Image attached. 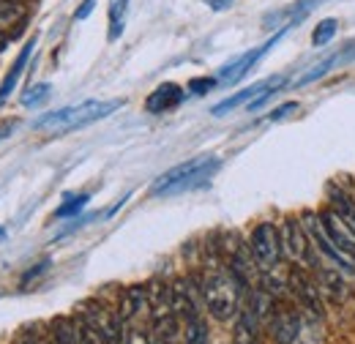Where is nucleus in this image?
I'll return each mask as SVG.
<instances>
[{
    "mask_svg": "<svg viewBox=\"0 0 355 344\" xmlns=\"http://www.w3.org/2000/svg\"><path fill=\"white\" fill-rule=\"evenodd\" d=\"M200 290H202V301L205 309L216 317V320H230L232 314L241 311V290L243 284L235 279V273L222 265V262H211L205 276L200 279Z\"/></svg>",
    "mask_w": 355,
    "mask_h": 344,
    "instance_id": "obj_1",
    "label": "nucleus"
},
{
    "mask_svg": "<svg viewBox=\"0 0 355 344\" xmlns=\"http://www.w3.org/2000/svg\"><path fill=\"white\" fill-rule=\"evenodd\" d=\"M219 167H222V162L216 156H194L173 170H167L164 175H159L156 183L150 186V194L153 197H175L183 191H191V189L208 183Z\"/></svg>",
    "mask_w": 355,
    "mask_h": 344,
    "instance_id": "obj_2",
    "label": "nucleus"
},
{
    "mask_svg": "<svg viewBox=\"0 0 355 344\" xmlns=\"http://www.w3.org/2000/svg\"><path fill=\"white\" fill-rule=\"evenodd\" d=\"M121 107H123L121 98H112V101H83V104H74V107H63V110L46 112L44 118L36 121V129L52 131V134L83 129V126H88V123H96V121L112 115V112L121 110Z\"/></svg>",
    "mask_w": 355,
    "mask_h": 344,
    "instance_id": "obj_3",
    "label": "nucleus"
},
{
    "mask_svg": "<svg viewBox=\"0 0 355 344\" xmlns=\"http://www.w3.org/2000/svg\"><path fill=\"white\" fill-rule=\"evenodd\" d=\"M249 252H252L260 270H276L279 259L284 257L279 227L270 224V221H260L249 235Z\"/></svg>",
    "mask_w": 355,
    "mask_h": 344,
    "instance_id": "obj_4",
    "label": "nucleus"
},
{
    "mask_svg": "<svg viewBox=\"0 0 355 344\" xmlns=\"http://www.w3.org/2000/svg\"><path fill=\"white\" fill-rule=\"evenodd\" d=\"M284 31H287V28H282V31H279L276 36H270V39H268L266 44H260V46H254V49L243 52L241 58H235L232 63H227L224 69H219V77H216V80H219L222 85H235L238 80H243V77H246V74H249V71H252V69H254V66L260 63V58L270 52V46H276V44L282 42Z\"/></svg>",
    "mask_w": 355,
    "mask_h": 344,
    "instance_id": "obj_5",
    "label": "nucleus"
},
{
    "mask_svg": "<svg viewBox=\"0 0 355 344\" xmlns=\"http://www.w3.org/2000/svg\"><path fill=\"white\" fill-rule=\"evenodd\" d=\"M279 235H282V252H284V257L298 262L301 268H309L311 246H309V235H306L304 224L295 221V218H284L282 227H279Z\"/></svg>",
    "mask_w": 355,
    "mask_h": 344,
    "instance_id": "obj_6",
    "label": "nucleus"
},
{
    "mask_svg": "<svg viewBox=\"0 0 355 344\" xmlns=\"http://www.w3.org/2000/svg\"><path fill=\"white\" fill-rule=\"evenodd\" d=\"M83 317L104 336L107 344H123V339H126V334H123V320H121L118 314H112L107 306H101V303H96V301H88L83 306Z\"/></svg>",
    "mask_w": 355,
    "mask_h": 344,
    "instance_id": "obj_7",
    "label": "nucleus"
},
{
    "mask_svg": "<svg viewBox=\"0 0 355 344\" xmlns=\"http://www.w3.org/2000/svg\"><path fill=\"white\" fill-rule=\"evenodd\" d=\"M284 83H287V77L284 74H276V77H268V80H263V83H257V85H249L243 87V90H238V93H232L230 98H224V101H219L211 112L216 115V118H222V115H227V112H232V110H238V107H249L252 101H257V98H263L268 90H276V87H284Z\"/></svg>",
    "mask_w": 355,
    "mask_h": 344,
    "instance_id": "obj_8",
    "label": "nucleus"
},
{
    "mask_svg": "<svg viewBox=\"0 0 355 344\" xmlns=\"http://www.w3.org/2000/svg\"><path fill=\"white\" fill-rule=\"evenodd\" d=\"M173 306H175V314L183 317V320L202 317L200 309L205 306V301H202L200 282H194V279H178L175 284H173Z\"/></svg>",
    "mask_w": 355,
    "mask_h": 344,
    "instance_id": "obj_9",
    "label": "nucleus"
},
{
    "mask_svg": "<svg viewBox=\"0 0 355 344\" xmlns=\"http://www.w3.org/2000/svg\"><path fill=\"white\" fill-rule=\"evenodd\" d=\"M290 287L304 309H309L311 314H322V290L301 265L290 273Z\"/></svg>",
    "mask_w": 355,
    "mask_h": 344,
    "instance_id": "obj_10",
    "label": "nucleus"
},
{
    "mask_svg": "<svg viewBox=\"0 0 355 344\" xmlns=\"http://www.w3.org/2000/svg\"><path fill=\"white\" fill-rule=\"evenodd\" d=\"M320 221H322V227H325L328 238L336 243V249H342V252H345V255L355 262V232H353V227H350V224H347L342 216L336 214L334 208L322 211Z\"/></svg>",
    "mask_w": 355,
    "mask_h": 344,
    "instance_id": "obj_11",
    "label": "nucleus"
},
{
    "mask_svg": "<svg viewBox=\"0 0 355 344\" xmlns=\"http://www.w3.org/2000/svg\"><path fill=\"white\" fill-rule=\"evenodd\" d=\"M301 334V317L293 309H279L270 317V336L276 344H293Z\"/></svg>",
    "mask_w": 355,
    "mask_h": 344,
    "instance_id": "obj_12",
    "label": "nucleus"
},
{
    "mask_svg": "<svg viewBox=\"0 0 355 344\" xmlns=\"http://www.w3.org/2000/svg\"><path fill=\"white\" fill-rule=\"evenodd\" d=\"M180 101H183V87L175 85V83H164L145 98V110L150 115H162V112L175 110Z\"/></svg>",
    "mask_w": 355,
    "mask_h": 344,
    "instance_id": "obj_13",
    "label": "nucleus"
},
{
    "mask_svg": "<svg viewBox=\"0 0 355 344\" xmlns=\"http://www.w3.org/2000/svg\"><path fill=\"white\" fill-rule=\"evenodd\" d=\"M148 298H150V317H153V325L156 322H164L170 317H178L175 306H173V287H167L164 282H153L148 287Z\"/></svg>",
    "mask_w": 355,
    "mask_h": 344,
    "instance_id": "obj_14",
    "label": "nucleus"
},
{
    "mask_svg": "<svg viewBox=\"0 0 355 344\" xmlns=\"http://www.w3.org/2000/svg\"><path fill=\"white\" fill-rule=\"evenodd\" d=\"M28 19V8L22 0H0V33L14 39Z\"/></svg>",
    "mask_w": 355,
    "mask_h": 344,
    "instance_id": "obj_15",
    "label": "nucleus"
},
{
    "mask_svg": "<svg viewBox=\"0 0 355 344\" xmlns=\"http://www.w3.org/2000/svg\"><path fill=\"white\" fill-rule=\"evenodd\" d=\"M355 58V42L353 44H347V46H342L339 52H334L331 58H325L322 63H317V66H311L309 71L298 80V87H304V85H309V83H314V80H320V77H325L328 71H334L336 66H345V63H350Z\"/></svg>",
    "mask_w": 355,
    "mask_h": 344,
    "instance_id": "obj_16",
    "label": "nucleus"
},
{
    "mask_svg": "<svg viewBox=\"0 0 355 344\" xmlns=\"http://www.w3.org/2000/svg\"><path fill=\"white\" fill-rule=\"evenodd\" d=\"M150 309V298H148V287L142 284H134L129 290L121 293V306H118V317L123 322H132L139 311Z\"/></svg>",
    "mask_w": 355,
    "mask_h": 344,
    "instance_id": "obj_17",
    "label": "nucleus"
},
{
    "mask_svg": "<svg viewBox=\"0 0 355 344\" xmlns=\"http://www.w3.org/2000/svg\"><path fill=\"white\" fill-rule=\"evenodd\" d=\"M36 42H39V36H33L31 42L22 46V52L17 55V60H14V66L8 69V74H6V80H3V85H0V107L8 101V96L14 93V87L19 83V77H22V71H25V66H28V60H31V55H33V49H36Z\"/></svg>",
    "mask_w": 355,
    "mask_h": 344,
    "instance_id": "obj_18",
    "label": "nucleus"
},
{
    "mask_svg": "<svg viewBox=\"0 0 355 344\" xmlns=\"http://www.w3.org/2000/svg\"><path fill=\"white\" fill-rule=\"evenodd\" d=\"M347 273H342L339 268H334L331 262L325 268H320V276H317V284L320 290L331 298V301H345L347 298Z\"/></svg>",
    "mask_w": 355,
    "mask_h": 344,
    "instance_id": "obj_19",
    "label": "nucleus"
},
{
    "mask_svg": "<svg viewBox=\"0 0 355 344\" xmlns=\"http://www.w3.org/2000/svg\"><path fill=\"white\" fill-rule=\"evenodd\" d=\"M257 328H260V317L254 314V309L252 306L241 309L235 317L232 344H257Z\"/></svg>",
    "mask_w": 355,
    "mask_h": 344,
    "instance_id": "obj_20",
    "label": "nucleus"
},
{
    "mask_svg": "<svg viewBox=\"0 0 355 344\" xmlns=\"http://www.w3.org/2000/svg\"><path fill=\"white\" fill-rule=\"evenodd\" d=\"M126 11H129V0H112L110 3V42L121 39V33L126 28Z\"/></svg>",
    "mask_w": 355,
    "mask_h": 344,
    "instance_id": "obj_21",
    "label": "nucleus"
},
{
    "mask_svg": "<svg viewBox=\"0 0 355 344\" xmlns=\"http://www.w3.org/2000/svg\"><path fill=\"white\" fill-rule=\"evenodd\" d=\"M52 334H55V344H80V325L74 320L58 317L52 322Z\"/></svg>",
    "mask_w": 355,
    "mask_h": 344,
    "instance_id": "obj_22",
    "label": "nucleus"
},
{
    "mask_svg": "<svg viewBox=\"0 0 355 344\" xmlns=\"http://www.w3.org/2000/svg\"><path fill=\"white\" fill-rule=\"evenodd\" d=\"M183 342L186 344H208V325H205V320H202V317L186 320Z\"/></svg>",
    "mask_w": 355,
    "mask_h": 344,
    "instance_id": "obj_23",
    "label": "nucleus"
},
{
    "mask_svg": "<svg viewBox=\"0 0 355 344\" xmlns=\"http://www.w3.org/2000/svg\"><path fill=\"white\" fill-rule=\"evenodd\" d=\"M88 205V194H66V203L55 211V218H69V216L80 214Z\"/></svg>",
    "mask_w": 355,
    "mask_h": 344,
    "instance_id": "obj_24",
    "label": "nucleus"
},
{
    "mask_svg": "<svg viewBox=\"0 0 355 344\" xmlns=\"http://www.w3.org/2000/svg\"><path fill=\"white\" fill-rule=\"evenodd\" d=\"M336 19H322L317 28H314V33H311V42H314V46H325V44L331 42L334 36H336Z\"/></svg>",
    "mask_w": 355,
    "mask_h": 344,
    "instance_id": "obj_25",
    "label": "nucleus"
},
{
    "mask_svg": "<svg viewBox=\"0 0 355 344\" xmlns=\"http://www.w3.org/2000/svg\"><path fill=\"white\" fill-rule=\"evenodd\" d=\"M49 90H52V87L46 85V83H39V85H31V87H28V93L22 96V104H25V107H39L42 101H46Z\"/></svg>",
    "mask_w": 355,
    "mask_h": 344,
    "instance_id": "obj_26",
    "label": "nucleus"
},
{
    "mask_svg": "<svg viewBox=\"0 0 355 344\" xmlns=\"http://www.w3.org/2000/svg\"><path fill=\"white\" fill-rule=\"evenodd\" d=\"M77 325H80V344H107L104 336L90 325L85 317H83V322H77Z\"/></svg>",
    "mask_w": 355,
    "mask_h": 344,
    "instance_id": "obj_27",
    "label": "nucleus"
},
{
    "mask_svg": "<svg viewBox=\"0 0 355 344\" xmlns=\"http://www.w3.org/2000/svg\"><path fill=\"white\" fill-rule=\"evenodd\" d=\"M216 83H219V80L200 77V80H191V83H189V90H191V93H197V96H202V93H208V90L216 85Z\"/></svg>",
    "mask_w": 355,
    "mask_h": 344,
    "instance_id": "obj_28",
    "label": "nucleus"
},
{
    "mask_svg": "<svg viewBox=\"0 0 355 344\" xmlns=\"http://www.w3.org/2000/svg\"><path fill=\"white\" fill-rule=\"evenodd\" d=\"M123 344H150V336H148V331L129 328V331H126V339H123Z\"/></svg>",
    "mask_w": 355,
    "mask_h": 344,
    "instance_id": "obj_29",
    "label": "nucleus"
},
{
    "mask_svg": "<svg viewBox=\"0 0 355 344\" xmlns=\"http://www.w3.org/2000/svg\"><path fill=\"white\" fill-rule=\"evenodd\" d=\"M295 110H298V104H295V101H287V104H282L279 110L270 112V121H282V118H287V115L295 112Z\"/></svg>",
    "mask_w": 355,
    "mask_h": 344,
    "instance_id": "obj_30",
    "label": "nucleus"
},
{
    "mask_svg": "<svg viewBox=\"0 0 355 344\" xmlns=\"http://www.w3.org/2000/svg\"><path fill=\"white\" fill-rule=\"evenodd\" d=\"M93 3H96V0H85V6H83V8H77V14H74V17H77V19H85L90 11H93Z\"/></svg>",
    "mask_w": 355,
    "mask_h": 344,
    "instance_id": "obj_31",
    "label": "nucleus"
},
{
    "mask_svg": "<svg viewBox=\"0 0 355 344\" xmlns=\"http://www.w3.org/2000/svg\"><path fill=\"white\" fill-rule=\"evenodd\" d=\"M17 123L14 121H6V123H0V139H6V137H11V129H14Z\"/></svg>",
    "mask_w": 355,
    "mask_h": 344,
    "instance_id": "obj_32",
    "label": "nucleus"
},
{
    "mask_svg": "<svg viewBox=\"0 0 355 344\" xmlns=\"http://www.w3.org/2000/svg\"><path fill=\"white\" fill-rule=\"evenodd\" d=\"M17 344H42V342H39L33 334H22V336L17 339Z\"/></svg>",
    "mask_w": 355,
    "mask_h": 344,
    "instance_id": "obj_33",
    "label": "nucleus"
},
{
    "mask_svg": "<svg viewBox=\"0 0 355 344\" xmlns=\"http://www.w3.org/2000/svg\"><path fill=\"white\" fill-rule=\"evenodd\" d=\"M3 235H6V232H3V230H0V241H3Z\"/></svg>",
    "mask_w": 355,
    "mask_h": 344,
    "instance_id": "obj_34",
    "label": "nucleus"
}]
</instances>
